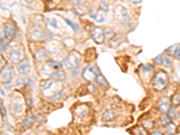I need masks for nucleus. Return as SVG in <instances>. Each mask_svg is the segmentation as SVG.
<instances>
[{"mask_svg":"<svg viewBox=\"0 0 180 135\" xmlns=\"http://www.w3.org/2000/svg\"><path fill=\"white\" fill-rule=\"evenodd\" d=\"M169 76L165 71H159L156 74L152 80V85L155 90L162 91L169 84Z\"/></svg>","mask_w":180,"mask_h":135,"instance_id":"obj_1","label":"nucleus"},{"mask_svg":"<svg viewBox=\"0 0 180 135\" xmlns=\"http://www.w3.org/2000/svg\"><path fill=\"white\" fill-rule=\"evenodd\" d=\"M99 74V69L96 66H88L85 68L82 73V77L86 81L92 82L96 78V76Z\"/></svg>","mask_w":180,"mask_h":135,"instance_id":"obj_2","label":"nucleus"},{"mask_svg":"<svg viewBox=\"0 0 180 135\" xmlns=\"http://www.w3.org/2000/svg\"><path fill=\"white\" fill-rule=\"evenodd\" d=\"M78 63H79V59H78V57H77L76 54H74V53L69 54V55L65 59V61H64V62H63V64L65 65V67L67 68H68V69H71V70L77 67V66H78Z\"/></svg>","mask_w":180,"mask_h":135,"instance_id":"obj_3","label":"nucleus"},{"mask_svg":"<svg viewBox=\"0 0 180 135\" xmlns=\"http://www.w3.org/2000/svg\"><path fill=\"white\" fill-rule=\"evenodd\" d=\"M105 32L101 27H96L93 29L91 33V36L94 40V42L97 44H101L105 41Z\"/></svg>","mask_w":180,"mask_h":135,"instance_id":"obj_4","label":"nucleus"},{"mask_svg":"<svg viewBox=\"0 0 180 135\" xmlns=\"http://www.w3.org/2000/svg\"><path fill=\"white\" fill-rule=\"evenodd\" d=\"M4 32H5V37H6L8 40H12V39H14V35H15L16 27H15V25H14L13 23H7V24L5 25Z\"/></svg>","mask_w":180,"mask_h":135,"instance_id":"obj_5","label":"nucleus"},{"mask_svg":"<svg viewBox=\"0 0 180 135\" xmlns=\"http://www.w3.org/2000/svg\"><path fill=\"white\" fill-rule=\"evenodd\" d=\"M13 75V69L12 67L9 65H5V67L2 68L1 69V79L4 82H9L12 78Z\"/></svg>","mask_w":180,"mask_h":135,"instance_id":"obj_6","label":"nucleus"},{"mask_svg":"<svg viewBox=\"0 0 180 135\" xmlns=\"http://www.w3.org/2000/svg\"><path fill=\"white\" fill-rule=\"evenodd\" d=\"M170 103L171 101H169V99L168 97H161L159 101V110L160 113L162 114H167V112L169 110L170 108Z\"/></svg>","mask_w":180,"mask_h":135,"instance_id":"obj_7","label":"nucleus"},{"mask_svg":"<svg viewBox=\"0 0 180 135\" xmlns=\"http://www.w3.org/2000/svg\"><path fill=\"white\" fill-rule=\"evenodd\" d=\"M115 12L117 14L118 18L120 19L122 23H125V22H127L129 20V15H128L127 10L124 7H122V6H117Z\"/></svg>","mask_w":180,"mask_h":135,"instance_id":"obj_8","label":"nucleus"},{"mask_svg":"<svg viewBox=\"0 0 180 135\" xmlns=\"http://www.w3.org/2000/svg\"><path fill=\"white\" fill-rule=\"evenodd\" d=\"M31 69L30 67V62L28 60H24V61H21L17 66V70L22 73V74H27Z\"/></svg>","mask_w":180,"mask_h":135,"instance_id":"obj_9","label":"nucleus"},{"mask_svg":"<svg viewBox=\"0 0 180 135\" xmlns=\"http://www.w3.org/2000/svg\"><path fill=\"white\" fill-rule=\"evenodd\" d=\"M22 53L20 51L17 50H13L8 53V59L9 61H11L12 62H20V59H21Z\"/></svg>","mask_w":180,"mask_h":135,"instance_id":"obj_10","label":"nucleus"},{"mask_svg":"<svg viewBox=\"0 0 180 135\" xmlns=\"http://www.w3.org/2000/svg\"><path fill=\"white\" fill-rule=\"evenodd\" d=\"M49 52L46 51V50H44V49H40V50H38L37 52H36V53H35V58H36V60L37 61H43L47 57H48V54Z\"/></svg>","mask_w":180,"mask_h":135,"instance_id":"obj_11","label":"nucleus"},{"mask_svg":"<svg viewBox=\"0 0 180 135\" xmlns=\"http://www.w3.org/2000/svg\"><path fill=\"white\" fill-rule=\"evenodd\" d=\"M51 77L54 79V80H58V81H63L66 79V74L64 71L62 70H56L53 73H52Z\"/></svg>","mask_w":180,"mask_h":135,"instance_id":"obj_12","label":"nucleus"},{"mask_svg":"<svg viewBox=\"0 0 180 135\" xmlns=\"http://www.w3.org/2000/svg\"><path fill=\"white\" fill-rule=\"evenodd\" d=\"M165 132L169 135H173L177 132V126L174 123L169 122L168 124H165Z\"/></svg>","mask_w":180,"mask_h":135,"instance_id":"obj_13","label":"nucleus"},{"mask_svg":"<svg viewBox=\"0 0 180 135\" xmlns=\"http://www.w3.org/2000/svg\"><path fill=\"white\" fill-rule=\"evenodd\" d=\"M44 33L42 31V30H40V29H36V30H34L33 33H32V37H33V40H35V41H39V40H43V39H44Z\"/></svg>","mask_w":180,"mask_h":135,"instance_id":"obj_14","label":"nucleus"},{"mask_svg":"<svg viewBox=\"0 0 180 135\" xmlns=\"http://www.w3.org/2000/svg\"><path fill=\"white\" fill-rule=\"evenodd\" d=\"M115 116V113L113 110H107L103 115V119H104V121H110V120L114 119Z\"/></svg>","mask_w":180,"mask_h":135,"instance_id":"obj_15","label":"nucleus"},{"mask_svg":"<svg viewBox=\"0 0 180 135\" xmlns=\"http://www.w3.org/2000/svg\"><path fill=\"white\" fill-rule=\"evenodd\" d=\"M96 83H97L100 86H105L107 85V81H106V79L105 78V77H104L102 74H98V75L96 76Z\"/></svg>","mask_w":180,"mask_h":135,"instance_id":"obj_16","label":"nucleus"},{"mask_svg":"<svg viewBox=\"0 0 180 135\" xmlns=\"http://www.w3.org/2000/svg\"><path fill=\"white\" fill-rule=\"evenodd\" d=\"M34 121H35L34 116H33V115H29V116H28V117L24 121L23 124H24V127H31V126L33 124Z\"/></svg>","mask_w":180,"mask_h":135,"instance_id":"obj_17","label":"nucleus"},{"mask_svg":"<svg viewBox=\"0 0 180 135\" xmlns=\"http://www.w3.org/2000/svg\"><path fill=\"white\" fill-rule=\"evenodd\" d=\"M52 85H53V82L52 80H44V81H42V83H41V86L43 91L50 89Z\"/></svg>","mask_w":180,"mask_h":135,"instance_id":"obj_18","label":"nucleus"},{"mask_svg":"<svg viewBox=\"0 0 180 135\" xmlns=\"http://www.w3.org/2000/svg\"><path fill=\"white\" fill-rule=\"evenodd\" d=\"M171 103L174 105H180V92L174 94L171 97Z\"/></svg>","mask_w":180,"mask_h":135,"instance_id":"obj_19","label":"nucleus"},{"mask_svg":"<svg viewBox=\"0 0 180 135\" xmlns=\"http://www.w3.org/2000/svg\"><path fill=\"white\" fill-rule=\"evenodd\" d=\"M47 64L52 68H54V69H56V70H59L60 68H61V66H62L61 63L57 62V61H48Z\"/></svg>","mask_w":180,"mask_h":135,"instance_id":"obj_20","label":"nucleus"},{"mask_svg":"<svg viewBox=\"0 0 180 135\" xmlns=\"http://www.w3.org/2000/svg\"><path fill=\"white\" fill-rule=\"evenodd\" d=\"M161 61H162V65H164V66H166V67H169V66L171 65V61H170V59H169L167 55H165V54H163V55L161 56Z\"/></svg>","mask_w":180,"mask_h":135,"instance_id":"obj_21","label":"nucleus"},{"mask_svg":"<svg viewBox=\"0 0 180 135\" xmlns=\"http://www.w3.org/2000/svg\"><path fill=\"white\" fill-rule=\"evenodd\" d=\"M14 108V111L15 114H21L23 112V109H24V106L22 104H19V103H15L13 106Z\"/></svg>","mask_w":180,"mask_h":135,"instance_id":"obj_22","label":"nucleus"},{"mask_svg":"<svg viewBox=\"0 0 180 135\" xmlns=\"http://www.w3.org/2000/svg\"><path fill=\"white\" fill-rule=\"evenodd\" d=\"M176 115V109L175 107H170L169 110L167 112V116L169 118V120H173Z\"/></svg>","mask_w":180,"mask_h":135,"instance_id":"obj_23","label":"nucleus"},{"mask_svg":"<svg viewBox=\"0 0 180 135\" xmlns=\"http://www.w3.org/2000/svg\"><path fill=\"white\" fill-rule=\"evenodd\" d=\"M90 16H91V18H93V19L96 20V21H97V22H99V23H101V22H103V21L105 20L104 15H103V14H101L100 13H98L97 14H91Z\"/></svg>","mask_w":180,"mask_h":135,"instance_id":"obj_24","label":"nucleus"},{"mask_svg":"<svg viewBox=\"0 0 180 135\" xmlns=\"http://www.w3.org/2000/svg\"><path fill=\"white\" fill-rule=\"evenodd\" d=\"M65 22L74 30V31H77L78 30V26L75 24V23H73V22H71L70 20H68V19H65Z\"/></svg>","mask_w":180,"mask_h":135,"instance_id":"obj_25","label":"nucleus"},{"mask_svg":"<svg viewBox=\"0 0 180 135\" xmlns=\"http://www.w3.org/2000/svg\"><path fill=\"white\" fill-rule=\"evenodd\" d=\"M140 68H141V69H143V70H145V71H148V72H152L153 71V67L151 66V65H150V64H146V65H141Z\"/></svg>","mask_w":180,"mask_h":135,"instance_id":"obj_26","label":"nucleus"},{"mask_svg":"<svg viewBox=\"0 0 180 135\" xmlns=\"http://www.w3.org/2000/svg\"><path fill=\"white\" fill-rule=\"evenodd\" d=\"M135 133H136V134L137 135H147L146 131H145L142 127H137Z\"/></svg>","mask_w":180,"mask_h":135,"instance_id":"obj_27","label":"nucleus"},{"mask_svg":"<svg viewBox=\"0 0 180 135\" xmlns=\"http://www.w3.org/2000/svg\"><path fill=\"white\" fill-rule=\"evenodd\" d=\"M48 22H49V24H50L52 26H53V27H55V28H58V22H57L56 19L51 18V19L48 20Z\"/></svg>","mask_w":180,"mask_h":135,"instance_id":"obj_28","label":"nucleus"},{"mask_svg":"<svg viewBox=\"0 0 180 135\" xmlns=\"http://www.w3.org/2000/svg\"><path fill=\"white\" fill-rule=\"evenodd\" d=\"M175 58L177 59H180V45H177L176 46V49H175V52H174V54Z\"/></svg>","mask_w":180,"mask_h":135,"instance_id":"obj_29","label":"nucleus"},{"mask_svg":"<svg viewBox=\"0 0 180 135\" xmlns=\"http://www.w3.org/2000/svg\"><path fill=\"white\" fill-rule=\"evenodd\" d=\"M153 61H154L156 64H158V65H162L161 55H159V56H157L156 58H154V59H153Z\"/></svg>","mask_w":180,"mask_h":135,"instance_id":"obj_30","label":"nucleus"},{"mask_svg":"<svg viewBox=\"0 0 180 135\" xmlns=\"http://www.w3.org/2000/svg\"><path fill=\"white\" fill-rule=\"evenodd\" d=\"M100 10L101 11H107L108 10V5L106 2H102L100 5Z\"/></svg>","mask_w":180,"mask_h":135,"instance_id":"obj_31","label":"nucleus"},{"mask_svg":"<svg viewBox=\"0 0 180 135\" xmlns=\"http://www.w3.org/2000/svg\"><path fill=\"white\" fill-rule=\"evenodd\" d=\"M7 48H8V44H7V43H5V42L3 43V42H1V52H5Z\"/></svg>","mask_w":180,"mask_h":135,"instance_id":"obj_32","label":"nucleus"},{"mask_svg":"<svg viewBox=\"0 0 180 135\" xmlns=\"http://www.w3.org/2000/svg\"><path fill=\"white\" fill-rule=\"evenodd\" d=\"M176 46H177V45H172V46H170V47L167 50V52H169L170 54H174V52H175Z\"/></svg>","mask_w":180,"mask_h":135,"instance_id":"obj_33","label":"nucleus"},{"mask_svg":"<svg viewBox=\"0 0 180 135\" xmlns=\"http://www.w3.org/2000/svg\"><path fill=\"white\" fill-rule=\"evenodd\" d=\"M6 115V111H5V108L3 105H1V116L4 118Z\"/></svg>","mask_w":180,"mask_h":135,"instance_id":"obj_34","label":"nucleus"},{"mask_svg":"<svg viewBox=\"0 0 180 135\" xmlns=\"http://www.w3.org/2000/svg\"><path fill=\"white\" fill-rule=\"evenodd\" d=\"M78 68L77 67L76 68H74V69H72V77H77V74H78Z\"/></svg>","mask_w":180,"mask_h":135,"instance_id":"obj_35","label":"nucleus"},{"mask_svg":"<svg viewBox=\"0 0 180 135\" xmlns=\"http://www.w3.org/2000/svg\"><path fill=\"white\" fill-rule=\"evenodd\" d=\"M72 1L77 5H83L86 2V0H72Z\"/></svg>","mask_w":180,"mask_h":135,"instance_id":"obj_36","label":"nucleus"},{"mask_svg":"<svg viewBox=\"0 0 180 135\" xmlns=\"http://www.w3.org/2000/svg\"><path fill=\"white\" fill-rule=\"evenodd\" d=\"M131 2L134 5H140V4H141L142 0H131Z\"/></svg>","mask_w":180,"mask_h":135,"instance_id":"obj_37","label":"nucleus"},{"mask_svg":"<svg viewBox=\"0 0 180 135\" xmlns=\"http://www.w3.org/2000/svg\"><path fill=\"white\" fill-rule=\"evenodd\" d=\"M151 135H164L161 132H155V133H153Z\"/></svg>","mask_w":180,"mask_h":135,"instance_id":"obj_38","label":"nucleus"},{"mask_svg":"<svg viewBox=\"0 0 180 135\" xmlns=\"http://www.w3.org/2000/svg\"><path fill=\"white\" fill-rule=\"evenodd\" d=\"M24 2H26L27 4H32L33 2H34V0H24Z\"/></svg>","mask_w":180,"mask_h":135,"instance_id":"obj_39","label":"nucleus"}]
</instances>
